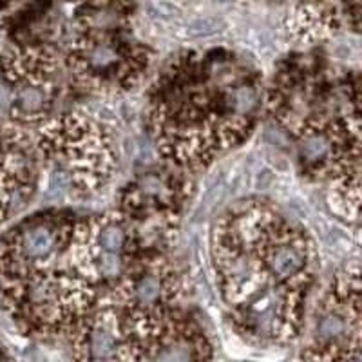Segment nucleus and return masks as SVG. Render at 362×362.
<instances>
[{
  "instance_id": "nucleus-5",
  "label": "nucleus",
  "mask_w": 362,
  "mask_h": 362,
  "mask_svg": "<svg viewBox=\"0 0 362 362\" xmlns=\"http://www.w3.org/2000/svg\"><path fill=\"white\" fill-rule=\"evenodd\" d=\"M29 131L40 165L62 176L73 198L86 199L100 194L118 170L111 131L83 109L49 116Z\"/></svg>"
},
{
  "instance_id": "nucleus-12",
  "label": "nucleus",
  "mask_w": 362,
  "mask_h": 362,
  "mask_svg": "<svg viewBox=\"0 0 362 362\" xmlns=\"http://www.w3.org/2000/svg\"><path fill=\"white\" fill-rule=\"evenodd\" d=\"M60 64L47 45L28 44L13 47L0 58V80L11 93V124L35 129L45 118L58 96L57 78Z\"/></svg>"
},
{
  "instance_id": "nucleus-8",
  "label": "nucleus",
  "mask_w": 362,
  "mask_h": 362,
  "mask_svg": "<svg viewBox=\"0 0 362 362\" xmlns=\"http://www.w3.org/2000/svg\"><path fill=\"white\" fill-rule=\"evenodd\" d=\"M361 264L348 261L335 272L317 300L310 321V337L300 348L305 361H361L362 308Z\"/></svg>"
},
{
  "instance_id": "nucleus-14",
  "label": "nucleus",
  "mask_w": 362,
  "mask_h": 362,
  "mask_svg": "<svg viewBox=\"0 0 362 362\" xmlns=\"http://www.w3.org/2000/svg\"><path fill=\"white\" fill-rule=\"evenodd\" d=\"M131 11V0H87L76 18L82 33H118L127 31Z\"/></svg>"
},
{
  "instance_id": "nucleus-17",
  "label": "nucleus",
  "mask_w": 362,
  "mask_h": 362,
  "mask_svg": "<svg viewBox=\"0 0 362 362\" xmlns=\"http://www.w3.org/2000/svg\"><path fill=\"white\" fill-rule=\"evenodd\" d=\"M9 2H11V0H0V8H4V6L9 4Z\"/></svg>"
},
{
  "instance_id": "nucleus-4",
  "label": "nucleus",
  "mask_w": 362,
  "mask_h": 362,
  "mask_svg": "<svg viewBox=\"0 0 362 362\" xmlns=\"http://www.w3.org/2000/svg\"><path fill=\"white\" fill-rule=\"evenodd\" d=\"M263 111L293 141L325 131L337 116L361 111V76H335L313 54L283 62L264 86Z\"/></svg>"
},
{
  "instance_id": "nucleus-6",
  "label": "nucleus",
  "mask_w": 362,
  "mask_h": 362,
  "mask_svg": "<svg viewBox=\"0 0 362 362\" xmlns=\"http://www.w3.org/2000/svg\"><path fill=\"white\" fill-rule=\"evenodd\" d=\"M144 250L147 248L118 209L86 218L71 216L67 223L64 239L67 263L100 297Z\"/></svg>"
},
{
  "instance_id": "nucleus-13",
  "label": "nucleus",
  "mask_w": 362,
  "mask_h": 362,
  "mask_svg": "<svg viewBox=\"0 0 362 362\" xmlns=\"http://www.w3.org/2000/svg\"><path fill=\"white\" fill-rule=\"evenodd\" d=\"M40 167L31 131L15 124L6 125L0 132V225L33 199Z\"/></svg>"
},
{
  "instance_id": "nucleus-10",
  "label": "nucleus",
  "mask_w": 362,
  "mask_h": 362,
  "mask_svg": "<svg viewBox=\"0 0 362 362\" xmlns=\"http://www.w3.org/2000/svg\"><path fill=\"white\" fill-rule=\"evenodd\" d=\"M118 33H82L71 42L66 66L78 86L100 95H124L136 89L151 64L144 45Z\"/></svg>"
},
{
  "instance_id": "nucleus-7",
  "label": "nucleus",
  "mask_w": 362,
  "mask_h": 362,
  "mask_svg": "<svg viewBox=\"0 0 362 362\" xmlns=\"http://www.w3.org/2000/svg\"><path fill=\"white\" fill-rule=\"evenodd\" d=\"M192 174L165 163L129 180L118 194V206L145 248L170 250L192 194Z\"/></svg>"
},
{
  "instance_id": "nucleus-9",
  "label": "nucleus",
  "mask_w": 362,
  "mask_h": 362,
  "mask_svg": "<svg viewBox=\"0 0 362 362\" xmlns=\"http://www.w3.org/2000/svg\"><path fill=\"white\" fill-rule=\"evenodd\" d=\"M118 326V361H210L214 344L181 308L125 317Z\"/></svg>"
},
{
  "instance_id": "nucleus-2",
  "label": "nucleus",
  "mask_w": 362,
  "mask_h": 362,
  "mask_svg": "<svg viewBox=\"0 0 362 362\" xmlns=\"http://www.w3.org/2000/svg\"><path fill=\"white\" fill-rule=\"evenodd\" d=\"M263 93L259 73L232 54H181L148 90L145 124L165 163L194 174L254 134Z\"/></svg>"
},
{
  "instance_id": "nucleus-15",
  "label": "nucleus",
  "mask_w": 362,
  "mask_h": 362,
  "mask_svg": "<svg viewBox=\"0 0 362 362\" xmlns=\"http://www.w3.org/2000/svg\"><path fill=\"white\" fill-rule=\"evenodd\" d=\"M292 15V31L300 42L322 40L337 28L335 8L328 0H297Z\"/></svg>"
},
{
  "instance_id": "nucleus-3",
  "label": "nucleus",
  "mask_w": 362,
  "mask_h": 362,
  "mask_svg": "<svg viewBox=\"0 0 362 362\" xmlns=\"http://www.w3.org/2000/svg\"><path fill=\"white\" fill-rule=\"evenodd\" d=\"M69 219L62 210H42L0 239V306L33 341L69 344L100 300L64 254Z\"/></svg>"
},
{
  "instance_id": "nucleus-11",
  "label": "nucleus",
  "mask_w": 362,
  "mask_h": 362,
  "mask_svg": "<svg viewBox=\"0 0 362 362\" xmlns=\"http://www.w3.org/2000/svg\"><path fill=\"white\" fill-rule=\"evenodd\" d=\"M185 296V276L170 257V250L147 248L136 255L124 276L102 293L98 305L109 310L118 322L140 313L181 308Z\"/></svg>"
},
{
  "instance_id": "nucleus-16",
  "label": "nucleus",
  "mask_w": 362,
  "mask_h": 362,
  "mask_svg": "<svg viewBox=\"0 0 362 362\" xmlns=\"http://www.w3.org/2000/svg\"><path fill=\"white\" fill-rule=\"evenodd\" d=\"M8 357V354L4 351V346H2V342H0V358H6Z\"/></svg>"
},
{
  "instance_id": "nucleus-1",
  "label": "nucleus",
  "mask_w": 362,
  "mask_h": 362,
  "mask_svg": "<svg viewBox=\"0 0 362 362\" xmlns=\"http://www.w3.org/2000/svg\"><path fill=\"white\" fill-rule=\"evenodd\" d=\"M210 259L239 337L261 348L299 341L319 274V252L305 226L268 199H239L212 226Z\"/></svg>"
}]
</instances>
